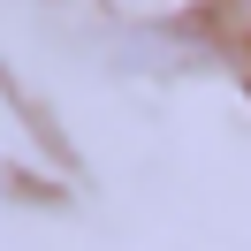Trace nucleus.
Wrapping results in <instances>:
<instances>
[{
    "label": "nucleus",
    "mask_w": 251,
    "mask_h": 251,
    "mask_svg": "<svg viewBox=\"0 0 251 251\" xmlns=\"http://www.w3.org/2000/svg\"><path fill=\"white\" fill-rule=\"evenodd\" d=\"M228 31H244V38H251V0H228Z\"/></svg>",
    "instance_id": "1"
}]
</instances>
